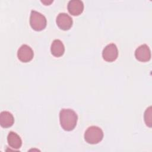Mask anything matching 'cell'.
<instances>
[{
	"instance_id": "obj_1",
	"label": "cell",
	"mask_w": 152,
	"mask_h": 152,
	"mask_svg": "<svg viewBox=\"0 0 152 152\" xmlns=\"http://www.w3.org/2000/svg\"><path fill=\"white\" fill-rule=\"evenodd\" d=\"M78 116L71 109H62L59 112V121L61 127L65 131L74 129L77 125Z\"/></svg>"
},
{
	"instance_id": "obj_2",
	"label": "cell",
	"mask_w": 152,
	"mask_h": 152,
	"mask_svg": "<svg viewBox=\"0 0 152 152\" xmlns=\"http://www.w3.org/2000/svg\"><path fill=\"white\" fill-rule=\"evenodd\" d=\"M84 136L87 142L91 144H96L102 140L103 132L97 126H91L86 129Z\"/></svg>"
},
{
	"instance_id": "obj_3",
	"label": "cell",
	"mask_w": 152,
	"mask_h": 152,
	"mask_svg": "<svg viewBox=\"0 0 152 152\" xmlns=\"http://www.w3.org/2000/svg\"><path fill=\"white\" fill-rule=\"evenodd\" d=\"M30 24L36 31H41L46 26V18L41 13L32 10L30 16Z\"/></svg>"
},
{
	"instance_id": "obj_4",
	"label": "cell",
	"mask_w": 152,
	"mask_h": 152,
	"mask_svg": "<svg viewBox=\"0 0 152 152\" xmlns=\"http://www.w3.org/2000/svg\"><path fill=\"white\" fill-rule=\"evenodd\" d=\"M118 56L117 46L114 43H110L106 45L102 51V57L107 62L115 61Z\"/></svg>"
},
{
	"instance_id": "obj_5",
	"label": "cell",
	"mask_w": 152,
	"mask_h": 152,
	"mask_svg": "<svg viewBox=\"0 0 152 152\" xmlns=\"http://www.w3.org/2000/svg\"><path fill=\"white\" fill-rule=\"evenodd\" d=\"M135 56L139 61H149L151 59V50L148 46L144 44L138 46L135 51Z\"/></svg>"
},
{
	"instance_id": "obj_6",
	"label": "cell",
	"mask_w": 152,
	"mask_h": 152,
	"mask_svg": "<svg viewBox=\"0 0 152 152\" xmlns=\"http://www.w3.org/2000/svg\"><path fill=\"white\" fill-rule=\"evenodd\" d=\"M34 53L32 49L27 45H21L17 51V57L23 62H28L33 58Z\"/></svg>"
},
{
	"instance_id": "obj_7",
	"label": "cell",
	"mask_w": 152,
	"mask_h": 152,
	"mask_svg": "<svg viewBox=\"0 0 152 152\" xmlns=\"http://www.w3.org/2000/svg\"><path fill=\"white\" fill-rule=\"evenodd\" d=\"M57 26L63 30H69L72 26V19L66 13L61 12L56 17Z\"/></svg>"
},
{
	"instance_id": "obj_8",
	"label": "cell",
	"mask_w": 152,
	"mask_h": 152,
	"mask_svg": "<svg viewBox=\"0 0 152 152\" xmlns=\"http://www.w3.org/2000/svg\"><path fill=\"white\" fill-rule=\"evenodd\" d=\"M68 10L72 15L81 14L84 10V4L80 0H71L68 3Z\"/></svg>"
},
{
	"instance_id": "obj_9",
	"label": "cell",
	"mask_w": 152,
	"mask_h": 152,
	"mask_svg": "<svg viewBox=\"0 0 152 152\" xmlns=\"http://www.w3.org/2000/svg\"><path fill=\"white\" fill-rule=\"evenodd\" d=\"M50 51L54 56H61L65 52V47L62 41L59 39H55L51 44Z\"/></svg>"
},
{
	"instance_id": "obj_10",
	"label": "cell",
	"mask_w": 152,
	"mask_h": 152,
	"mask_svg": "<svg viewBox=\"0 0 152 152\" xmlns=\"http://www.w3.org/2000/svg\"><path fill=\"white\" fill-rule=\"evenodd\" d=\"M8 145L14 149H18L21 147L22 140L20 137L13 131H10L7 136Z\"/></svg>"
},
{
	"instance_id": "obj_11",
	"label": "cell",
	"mask_w": 152,
	"mask_h": 152,
	"mask_svg": "<svg viewBox=\"0 0 152 152\" xmlns=\"http://www.w3.org/2000/svg\"><path fill=\"white\" fill-rule=\"evenodd\" d=\"M14 122L13 115L8 111H2L0 113V124L4 128L11 126Z\"/></svg>"
},
{
	"instance_id": "obj_12",
	"label": "cell",
	"mask_w": 152,
	"mask_h": 152,
	"mask_svg": "<svg viewBox=\"0 0 152 152\" xmlns=\"http://www.w3.org/2000/svg\"><path fill=\"white\" fill-rule=\"evenodd\" d=\"M151 113H152V110H151V106H150L146 109L144 115V122L146 125L149 127H151V125H152Z\"/></svg>"
},
{
	"instance_id": "obj_13",
	"label": "cell",
	"mask_w": 152,
	"mask_h": 152,
	"mask_svg": "<svg viewBox=\"0 0 152 152\" xmlns=\"http://www.w3.org/2000/svg\"><path fill=\"white\" fill-rule=\"evenodd\" d=\"M41 2H42V3L46 4V5H49V4H50L51 2H52L53 1H49V2H48V1L47 2V1H41Z\"/></svg>"
}]
</instances>
